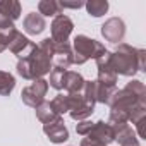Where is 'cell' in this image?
I'll return each mask as SVG.
<instances>
[{
	"instance_id": "6da1fadb",
	"label": "cell",
	"mask_w": 146,
	"mask_h": 146,
	"mask_svg": "<svg viewBox=\"0 0 146 146\" xmlns=\"http://www.w3.org/2000/svg\"><path fill=\"white\" fill-rule=\"evenodd\" d=\"M55 41L52 38L41 40L38 45L31 41V45L17 57V74L23 79L35 81L40 79L52 70V53Z\"/></svg>"
},
{
	"instance_id": "7a4b0ae2",
	"label": "cell",
	"mask_w": 146,
	"mask_h": 146,
	"mask_svg": "<svg viewBox=\"0 0 146 146\" xmlns=\"http://www.w3.org/2000/svg\"><path fill=\"white\" fill-rule=\"evenodd\" d=\"M108 124H129V115L136 105H146V88L143 81L132 79L122 90H115L108 98Z\"/></svg>"
},
{
	"instance_id": "3957f363",
	"label": "cell",
	"mask_w": 146,
	"mask_h": 146,
	"mask_svg": "<svg viewBox=\"0 0 146 146\" xmlns=\"http://www.w3.org/2000/svg\"><path fill=\"white\" fill-rule=\"evenodd\" d=\"M110 67L115 76L131 78L137 70L146 67V50L134 48L127 43H119V46L110 52Z\"/></svg>"
},
{
	"instance_id": "277c9868",
	"label": "cell",
	"mask_w": 146,
	"mask_h": 146,
	"mask_svg": "<svg viewBox=\"0 0 146 146\" xmlns=\"http://www.w3.org/2000/svg\"><path fill=\"white\" fill-rule=\"evenodd\" d=\"M70 46H72V64L76 65H83L90 58H96L107 50L102 41L93 40L86 35H78Z\"/></svg>"
},
{
	"instance_id": "5b68a950",
	"label": "cell",
	"mask_w": 146,
	"mask_h": 146,
	"mask_svg": "<svg viewBox=\"0 0 146 146\" xmlns=\"http://www.w3.org/2000/svg\"><path fill=\"white\" fill-rule=\"evenodd\" d=\"M46 91H48V81L45 78H40V79H35L29 86H26L21 91V100H23L24 105H28L31 108H36L40 103L45 102Z\"/></svg>"
},
{
	"instance_id": "8992f818",
	"label": "cell",
	"mask_w": 146,
	"mask_h": 146,
	"mask_svg": "<svg viewBox=\"0 0 146 146\" xmlns=\"http://www.w3.org/2000/svg\"><path fill=\"white\" fill-rule=\"evenodd\" d=\"M74 29V23L69 16H65L64 12L55 16L53 21H52V26H50V31H52V40L55 43H69V36Z\"/></svg>"
},
{
	"instance_id": "52a82bcc",
	"label": "cell",
	"mask_w": 146,
	"mask_h": 146,
	"mask_svg": "<svg viewBox=\"0 0 146 146\" xmlns=\"http://www.w3.org/2000/svg\"><path fill=\"white\" fill-rule=\"evenodd\" d=\"M102 36L110 43H122L125 36V23L120 17H110L102 26Z\"/></svg>"
},
{
	"instance_id": "ba28073f",
	"label": "cell",
	"mask_w": 146,
	"mask_h": 146,
	"mask_svg": "<svg viewBox=\"0 0 146 146\" xmlns=\"http://www.w3.org/2000/svg\"><path fill=\"white\" fill-rule=\"evenodd\" d=\"M72 65V46L70 43H55L52 53V69L69 70Z\"/></svg>"
},
{
	"instance_id": "9c48e42d",
	"label": "cell",
	"mask_w": 146,
	"mask_h": 146,
	"mask_svg": "<svg viewBox=\"0 0 146 146\" xmlns=\"http://www.w3.org/2000/svg\"><path fill=\"white\" fill-rule=\"evenodd\" d=\"M43 132L55 144H62L69 139V131H67L65 122H64L62 117H58V119H55L48 124H43Z\"/></svg>"
},
{
	"instance_id": "30bf717a",
	"label": "cell",
	"mask_w": 146,
	"mask_h": 146,
	"mask_svg": "<svg viewBox=\"0 0 146 146\" xmlns=\"http://www.w3.org/2000/svg\"><path fill=\"white\" fill-rule=\"evenodd\" d=\"M113 129V141L119 146H139V137L129 124H110Z\"/></svg>"
},
{
	"instance_id": "8fae6325",
	"label": "cell",
	"mask_w": 146,
	"mask_h": 146,
	"mask_svg": "<svg viewBox=\"0 0 146 146\" xmlns=\"http://www.w3.org/2000/svg\"><path fill=\"white\" fill-rule=\"evenodd\" d=\"M84 137H90V139H95V141H100L102 144L108 146L110 143H113V129L108 122H103V120H98L93 124L91 131L84 136Z\"/></svg>"
},
{
	"instance_id": "7c38bea8",
	"label": "cell",
	"mask_w": 146,
	"mask_h": 146,
	"mask_svg": "<svg viewBox=\"0 0 146 146\" xmlns=\"http://www.w3.org/2000/svg\"><path fill=\"white\" fill-rule=\"evenodd\" d=\"M21 17V2L17 0H0V24L14 23Z\"/></svg>"
},
{
	"instance_id": "4fadbf2b",
	"label": "cell",
	"mask_w": 146,
	"mask_h": 146,
	"mask_svg": "<svg viewBox=\"0 0 146 146\" xmlns=\"http://www.w3.org/2000/svg\"><path fill=\"white\" fill-rule=\"evenodd\" d=\"M84 78L76 70H65L62 79V90L65 93H81L84 86Z\"/></svg>"
},
{
	"instance_id": "5bb4252c",
	"label": "cell",
	"mask_w": 146,
	"mask_h": 146,
	"mask_svg": "<svg viewBox=\"0 0 146 146\" xmlns=\"http://www.w3.org/2000/svg\"><path fill=\"white\" fill-rule=\"evenodd\" d=\"M45 28H46L45 17L40 16L38 12H29V14L24 17V21H23V29H24L28 35H31V36H36V35L43 33Z\"/></svg>"
},
{
	"instance_id": "9a60e30c",
	"label": "cell",
	"mask_w": 146,
	"mask_h": 146,
	"mask_svg": "<svg viewBox=\"0 0 146 146\" xmlns=\"http://www.w3.org/2000/svg\"><path fill=\"white\" fill-rule=\"evenodd\" d=\"M129 122L136 127V136L137 137H146L144 134V122H146V105H136L129 115Z\"/></svg>"
},
{
	"instance_id": "2e32d148",
	"label": "cell",
	"mask_w": 146,
	"mask_h": 146,
	"mask_svg": "<svg viewBox=\"0 0 146 146\" xmlns=\"http://www.w3.org/2000/svg\"><path fill=\"white\" fill-rule=\"evenodd\" d=\"M31 45V40L28 38V36H24L21 31H16L11 38H9V41H7V48L14 53V55H21L23 52H26V48Z\"/></svg>"
},
{
	"instance_id": "e0dca14e",
	"label": "cell",
	"mask_w": 146,
	"mask_h": 146,
	"mask_svg": "<svg viewBox=\"0 0 146 146\" xmlns=\"http://www.w3.org/2000/svg\"><path fill=\"white\" fill-rule=\"evenodd\" d=\"M38 14L40 16H46V17H55L58 14H62V7L57 0H40L38 2Z\"/></svg>"
},
{
	"instance_id": "ac0fdd59",
	"label": "cell",
	"mask_w": 146,
	"mask_h": 146,
	"mask_svg": "<svg viewBox=\"0 0 146 146\" xmlns=\"http://www.w3.org/2000/svg\"><path fill=\"white\" fill-rule=\"evenodd\" d=\"M35 112H36V119H38L41 124H48V122H52V120H55V119L60 117V115H57V113L53 112L50 102H46V100H45L43 103H40V105L35 108Z\"/></svg>"
},
{
	"instance_id": "d6986e66",
	"label": "cell",
	"mask_w": 146,
	"mask_h": 146,
	"mask_svg": "<svg viewBox=\"0 0 146 146\" xmlns=\"http://www.w3.org/2000/svg\"><path fill=\"white\" fill-rule=\"evenodd\" d=\"M50 105H52V108H53V112L57 113V115H64V113H67L69 112V108H70V100H69V93H58L52 102H50Z\"/></svg>"
},
{
	"instance_id": "ffe728a7",
	"label": "cell",
	"mask_w": 146,
	"mask_h": 146,
	"mask_svg": "<svg viewBox=\"0 0 146 146\" xmlns=\"http://www.w3.org/2000/svg\"><path fill=\"white\" fill-rule=\"evenodd\" d=\"M84 7H86L90 16L102 17L108 11V2H107V0H88V2H84Z\"/></svg>"
},
{
	"instance_id": "44dd1931",
	"label": "cell",
	"mask_w": 146,
	"mask_h": 146,
	"mask_svg": "<svg viewBox=\"0 0 146 146\" xmlns=\"http://www.w3.org/2000/svg\"><path fill=\"white\" fill-rule=\"evenodd\" d=\"M16 88V78L7 70H0V95L9 96Z\"/></svg>"
},
{
	"instance_id": "7402d4cb",
	"label": "cell",
	"mask_w": 146,
	"mask_h": 146,
	"mask_svg": "<svg viewBox=\"0 0 146 146\" xmlns=\"http://www.w3.org/2000/svg\"><path fill=\"white\" fill-rule=\"evenodd\" d=\"M93 112H95V103H91V102L86 100L78 110L70 112V117L74 119V120H78V122H81V120H88V117H90Z\"/></svg>"
},
{
	"instance_id": "603a6c76",
	"label": "cell",
	"mask_w": 146,
	"mask_h": 146,
	"mask_svg": "<svg viewBox=\"0 0 146 146\" xmlns=\"http://www.w3.org/2000/svg\"><path fill=\"white\" fill-rule=\"evenodd\" d=\"M115 90L117 88H112V86H107L96 81V103H107Z\"/></svg>"
},
{
	"instance_id": "cb8c5ba5",
	"label": "cell",
	"mask_w": 146,
	"mask_h": 146,
	"mask_svg": "<svg viewBox=\"0 0 146 146\" xmlns=\"http://www.w3.org/2000/svg\"><path fill=\"white\" fill-rule=\"evenodd\" d=\"M64 72L62 69H52L50 70V79H48V86H52L53 90H62V79H64Z\"/></svg>"
},
{
	"instance_id": "d4e9b609",
	"label": "cell",
	"mask_w": 146,
	"mask_h": 146,
	"mask_svg": "<svg viewBox=\"0 0 146 146\" xmlns=\"http://www.w3.org/2000/svg\"><path fill=\"white\" fill-rule=\"evenodd\" d=\"M93 124H95V122H91V120H81V122L76 124V132H78L79 136H86V134L91 131Z\"/></svg>"
},
{
	"instance_id": "484cf974",
	"label": "cell",
	"mask_w": 146,
	"mask_h": 146,
	"mask_svg": "<svg viewBox=\"0 0 146 146\" xmlns=\"http://www.w3.org/2000/svg\"><path fill=\"white\" fill-rule=\"evenodd\" d=\"M58 4H60L62 11L64 9H81V7H84L83 0H74V2H58Z\"/></svg>"
},
{
	"instance_id": "4316f807",
	"label": "cell",
	"mask_w": 146,
	"mask_h": 146,
	"mask_svg": "<svg viewBox=\"0 0 146 146\" xmlns=\"http://www.w3.org/2000/svg\"><path fill=\"white\" fill-rule=\"evenodd\" d=\"M79 146H105V144H102L100 141L90 139V137H83V141H81V144H79Z\"/></svg>"
},
{
	"instance_id": "83f0119b",
	"label": "cell",
	"mask_w": 146,
	"mask_h": 146,
	"mask_svg": "<svg viewBox=\"0 0 146 146\" xmlns=\"http://www.w3.org/2000/svg\"><path fill=\"white\" fill-rule=\"evenodd\" d=\"M4 50H7V43H5V40L0 36V53H2Z\"/></svg>"
}]
</instances>
